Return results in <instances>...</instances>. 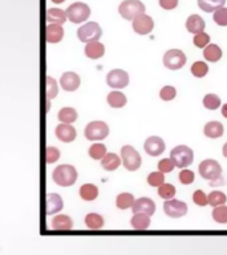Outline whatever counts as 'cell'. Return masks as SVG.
<instances>
[{
    "label": "cell",
    "mask_w": 227,
    "mask_h": 255,
    "mask_svg": "<svg viewBox=\"0 0 227 255\" xmlns=\"http://www.w3.org/2000/svg\"><path fill=\"white\" fill-rule=\"evenodd\" d=\"M65 13H67V19H69V21H72L73 24H80L87 21L88 17L91 16V8L88 4L76 1L67 8Z\"/></svg>",
    "instance_id": "4"
},
{
    "label": "cell",
    "mask_w": 227,
    "mask_h": 255,
    "mask_svg": "<svg viewBox=\"0 0 227 255\" xmlns=\"http://www.w3.org/2000/svg\"><path fill=\"white\" fill-rule=\"evenodd\" d=\"M193 43H194L195 47L205 48L210 44V36L207 35L206 32H199V33L194 35Z\"/></svg>",
    "instance_id": "42"
},
{
    "label": "cell",
    "mask_w": 227,
    "mask_h": 255,
    "mask_svg": "<svg viewBox=\"0 0 227 255\" xmlns=\"http://www.w3.org/2000/svg\"><path fill=\"white\" fill-rule=\"evenodd\" d=\"M150 223V217L146 214H133L130 219V225L134 230H147Z\"/></svg>",
    "instance_id": "28"
},
{
    "label": "cell",
    "mask_w": 227,
    "mask_h": 255,
    "mask_svg": "<svg viewBox=\"0 0 227 255\" xmlns=\"http://www.w3.org/2000/svg\"><path fill=\"white\" fill-rule=\"evenodd\" d=\"M60 158V150L56 146H48L45 150V159L47 163H53Z\"/></svg>",
    "instance_id": "46"
},
{
    "label": "cell",
    "mask_w": 227,
    "mask_h": 255,
    "mask_svg": "<svg viewBox=\"0 0 227 255\" xmlns=\"http://www.w3.org/2000/svg\"><path fill=\"white\" fill-rule=\"evenodd\" d=\"M147 183L153 187H159L165 183V174L161 171H153L147 175Z\"/></svg>",
    "instance_id": "39"
},
{
    "label": "cell",
    "mask_w": 227,
    "mask_h": 255,
    "mask_svg": "<svg viewBox=\"0 0 227 255\" xmlns=\"http://www.w3.org/2000/svg\"><path fill=\"white\" fill-rule=\"evenodd\" d=\"M84 222H85V226L91 230H101L105 225V219L99 213H89L85 215Z\"/></svg>",
    "instance_id": "23"
},
{
    "label": "cell",
    "mask_w": 227,
    "mask_h": 255,
    "mask_svg": "<svg viewBox=\"0 0 227 255\" xmlns=\"http://www.w3.org/2000/svg\"><path fill=\"white\" fill-rule=\"evenodd\" d=\"M207 202H209V205L213 207L222 206V205H226L227 197L223 191H219V190L211 191L210 194L207 195Z\"/></svg>",
    "instance_id": "33"
},
{
    "label": "cell",
    "mask_w": 227,
    "mask_h": 255,
    "mask_svg": "<svg viewBox=\"0 0 227 255\" xmlns=\"http://www.w3.org/2000/svg\"><path fill=\"white\" fill-rule=\"evenodd\" d=\"M222 151H223V155H225V157L227 158V142L223 145V150Z\"/></svg>",
    "instance_id": "50"
},
{
    "label": "cell",
    "mask_w": 227,
    "mask_h": 255,
    "mask_svg": "<svg viewBox=\"0 0 227 255\" xmlns=\"http://www.w3.org/2000/svg\"><path fill=\"white\" fill-rule=\"evenodd\" d=\"M222 116L223 117H225V119H227V104H225V105H223L222 107Z\"/></svg>",
    "instance_id": "49"
},
{
    "label": "cell",
    "mask_w": 227,
    "mask_h": 255,
    "mask_svg": "<svg viewBox=\"0 0 227 255\" xmlns=\"http://www.w3.org/2000/svg\"><path fill=\"white\" fill-rule=\"evenodd\" d=\"M109 134V127L104 121H92L85 127L84 135L89 141H101Z\"/></svg>",
    "instance_id": "8"
},
{
    "label": "cell",
    "mask_w": 227,
    "mask_h": 255,
    "mask_svg": "<svg viewBox=\"0 0 227 255\" xmlns=\"http://www.w3.org/2000/svg\"><path fill=\"white\" fill-rule=\"evenodd\" d=\"M187 210H189V207H187L186 202L179 201V199L171 198L165 201V203H163V211L170 218H181V217H185L187 214Z\"/></svg>",
    "instance_id": "10"
},
{
    "label": "cell",
    "mask_w": 227,
    "mask_h": 255,
    "mask_svg": "<svg viewBox=\"0 0 227 255\" xmlns=\"http://www.w3.org/2000/svg\"><path fill=\"white\" fill-rule=\"evenodd\" d=\"M199 174L207 181H217L222 177V166L215 159H205L199 163Z\"/></svg>",
    "instance_id": "7"
},
{
    "label": "cell",
    "mask_w": 227,
    "mask_h": 255,
    "mask_svg": "<svg viewBox=\"0 0 227 255\" xmlns=\"http://www.w3.org/2000/svg\"><path fill=\"white\" fill-rule=\"evenodd\" d=\"M159 5L166 11H171L178 5V0H159Z\"/></svg>",
    "instance_id": "48"
},
{
    "label": "cell",
    "mask_w": 227,
    "mask_h": 255,
    "mask_svg": "<svg viewBox=\"0 0 227 255\" xmlns=\"http://www.w3.org/2000/svg\"><path fill=\"white\" fill-rule=\"evenodd\" d=\"M80 197L85 202H92L99 197V187L93 183H84L83 186L80 187Z\"/></svg>",
    "instance_id": "24"
},
{
    "label": "cell",
    "mask_w": 227,
    "mask_h": 255,
    "mask_svg": "<svg viewBox=\"0 0 227 255\" xmlns=\"http://www.w3.org/2000/svg\"><path fill=\"white\" fill-rule=\"evenodd\" d=\"M51 227L53 230L57 231H67L73 229V221L69 215L67 214H57L53 217L51 222Z\"/></svg>",
    "instance_id": "17"
},
{
    "label": "cell",
    "mask_w": 227,
    "mask_h": 255,
    "mask_svg": "<svg viewBox=\"0 0 227 255\" xmlns=\"http://www.w3.org/2000/svg\"><path fill=\"white\" fill-rule=\"evenodd\" d=\"M174 167H175L174 162H173L170 158H163L158 162V171H161V173H163V174L173 171L174 170Z\"/></svg>",
    "instance_id": "47"
},
{
    "label": "cell",
    "mask_w": 227,
    "mask_h": 255,
    "mask_svg": "<svg viewBox=\"0 0 227 255\" xmlns=\"http://www.w3.org/2000/svg\"><path fill=\"white\" fill-rule=\"evenodd\" d=\"M170 159L179 169H186L194 162V151L186 145H178L170 151Z\"/></svg>",
    "instance_id": "2"
},
{
    "label": "cell",
    "mask_w": 227,
    "mask_h": 255,
    "mask_svg": "<svg viewBox=\"0 0 227 255\" xmlns=\"http://www.w3.org/2000/svg\"><path fill=\"white\" fill-rule=\"evenodd\" d=\"M107 84L115 91L123 89L129 85V75L122 69H113L107 75Z\"/></svg>",
    "instance_id": "11"
},
{
    "label": "cell",
    "mask_w": 227,
    "mask_h": 255,
    "mask_svg": "<svg viewBox=\"0 0 227 255\" xmlns=\"http://www.w3.org/2000/svg\"><path fill=\"white\" fill-rule=\"evenodd\" d=\"M57 119H59L63 124L75 123L76 120H77V112H76L75 108L65 107L63 108V109H60L59 115H57Z\"/></svg>",
    "instance_id": "31"
},
{
    "label": "cell",
    "mask_w": 227,
    "mask_h": 255,
    "mask_svg": "<svg viewBox=\"0 0 227 255\" xmlns=\"http://www.w3.org/2000/svg\"><path fill=\"white\" fill-rule=\"evenodd\" d=\"M51 1H53V3H56V4H61V3H64L65 0H51Z\"/></svg>",
    "instance_id": "51"
},
{
    "label": "cell",
    "mask_w": 227,
    "mask_h": 255,
    "mask_svg": "<svg viewBox=\"0 0 227 255\" xmlns=\"http://www.w3.org/2000/svg\"><path fill=\"white\" fill-rule=\"evenodd\" d=\"M205 27H206V23L205 20L201 17L199 15H190L186 20V29L190 33H199V32L205 31Z\"/></svg>",
    "instance_id": "21"
},
{
    "label": "cell",
    "mask_w": 227,
    "mask_h": 255,
    "mask_svg": "<svg viewBox=\"0 0 227 255\" xmlns=\"http://www.w3.org/2000/svg\"><path fill=\"white\" fill-rule=\"evenodd\" d=\"M175 193H177V189H175L174 185H171V183L165 182L158 187V195L162 199H165V201L174 198Z\"/></svg>",
    "instance_id": "34"
},
{
    "label": "cell",
    "mask_w": 227,
    "mask_h": 255,
    "mask_svg": "<svg viewBox=\"0 0 227 255\" xmlns=\"http://www.w3.org/2000/svg\"><path fill=\"white\" fill-rule=\"evenodd\" d=\"M155 203L153 199L147 198V197H141V198L135 199L133 206H131V210L134 214H146L149 217L155 213Z\"/></svg>",
    "instance_id": "14"
},
{
    "label": "cell",
    "mask_w": 227,
    "mask_h": 255,
    "mask_svg": "<svg viewBox=\"0 0 227 255\" xmlns=\"http://www.w3.org/2000/svg\"><path fill=\"white\" fill-rule=\"evenodd\" d=\"M222 49L217 44H209L207 47L203 48V57L210 61V63H217L222 59Z\"/></svg>",
    "instance_id": "26"
},
{
    "label": "cell",
    "mask_w": 227,
    "mask_h": 255,
    "mask_svg": "<svg viewBox=\"0 0 227 255\" xmlns=\"http://www.w3.org/2000/svg\"><path fill=\"white\" fill-rule=\"evenodd\" d=\"M203 107L209 111H215L221 107V99L214 93H209L203 97Z\"/></svg>",
    "instance_id": "36"
},
{
    "label": "cell",
    "mask_w": 227,
    "mask_h": 255,
    "mask_svg": "<svg viewBox=\"0 0 227 255\" xmlns=\"http://www.w3.org/2000/svg\"><path fill=\"white\" fill-rule=\"evenodd\" d=\"M133 21V31L138 35H149L153 28H154V21L151 19L150 16L146 13H141L135 19L131 20Z\"/></svg>",
    "instance_id": "12"
},
{
    "label": "cell",
    "mask_w": 227,
    "mask_h": 255,
    "mask_svg": "<svg viewBox=\"0 0 227 255\" xmlns=\"http://www.w3.org/2000/svg\"><path fill=\"white\" fill-rule=\"evenodd\" d=\"M226 0H198V7L205 12H214L225 7Z\"/></svg>",
    "instance_id": "32"
},
{
    "label": "cell",
    "mask_w": 227,
    "mask_h": 255,
    "mask_svg": "<svg viewBox=\"0 0 227 255\" xmlns=\"http://www.w3.org/2000/svg\"><path fill=\"white\" fill-rule=\"evenodd\" d=\"M47 21L48 24L63 25L67 21V13L60 8H49L47 11Z\"/></svg>",
    "instance_id": "25"
},
{
    "label": "cell",
    "mask_w": 227,
    "mask_h": 255,
    "mask_svg": "<svg viewBox=\"0 0 227 255\" xmlns=\"http://www.w3.org/2000/svg\"><path fill=\"white\" fill-rule=\"evenodd\" d=\"M145 4L141 0H123L119 4L118 12L123 19L133 20L141 13H145Z\"/></svg>",
    "instance_id": "6"
},
{
    "label": "cell",
    "mask_w": 227,
    "mask_h": 255,
    "mask_svg": "<svg viewBox=\"0 0 227 255\" xmlns=\"http://www.w3.org/2000/svg\"><path fill=\"white\" fill-rule=\"evenodd\" d=\"M193 202H194L197 206H207L209 202H207L206 193L202 190H195L194 194H193Z\"/></svg>",
    "instance_id": "45"
},
{
    "label": "cell",
    "mask_w": 227,
    "mask_h": 255,
    "mask_svg": "<svg viewBox=\"0 0 227 255\" xmlns=\"http://www.w3.org/2000/svg\"><path fill=\"white\" fill-rule=\"evenodd\" d=\"M63 198H61L59 194H56V193H49V194L47 195V207H45V210H47L48 215H53L56 214V213H60V211L63 210Z\"/></svg>",
    "instance_id": "18"
},
{
    "label": "cell",
    "mask_w": 227,
    "mask_h": 255,
    "mask_svg": "<svg viewBox=\"0 0 227 255\" xmlns=\"http://www.w3.org/2000/svg\"><path fill=\"white\" fill-rule=\"evenodd\" d=\"M85 56L89 57V59H100V57H103L105 55V47H104L103 43H100V41H91V43H87L85 45Z\"/></svg>",
    "instance_id": "20"
},
{
    "label": "cell",
    "mask_w": 227,
    "mask_h": 255,
    "mask_svg": "<svg viewBox=\"0 0 227 255\" xmlns=\"http://www.w3.org/2000/svg\"><path fill=\"white\" fill-rule=\"evenodd\" d=\"M80 83H81V80L76 72H65L60 77V85L67 92H75L76 89H79Z\"/></svg>",
    "instance_id": "15"
},
{
    "label": "cell",
    "mask_w": 227,
    "mask_h": 255,
    "mask_svg": "<svg viewBox=\"0 0 227 255\" xmlns=\"http://www.w3.org/2000/svg\"><path fill=\"white\" fill-rule=\"evenodd\" d=\"M121 161H122L125 169L129 171L138 170L141 167V163H142L141 154L131 145L122 146V149H121Z\"/></svg>",
    "instance_id": "3"
},
{
    "label": "cell",
    "mask_w": 227,
    "mask_h": 255,
    "mask_svg": "<svg viewBox=\"0 0 227 255\" xmlns=\"http://www.w3.org/2000/svg\"><path fill=\"white\" fill-rule=\"evenodd\" d=\"M64 37V29L63 25H57V24H48L47 29H45V39L49 44H57L60 43Z\"/></svg>",
    "instance_id": "19"
},
{
    "label": "cell",
    "mask_w": 227,
    "mask_h": 255,
    "mask_svg": "<svg viewBox=\"0 0 227 255\" xmlns=\"http://www.w3.org/2000/svg\"><path fill=\"white\" fill-rule=\"evenodd\" d=\"M89 157L93 159H103L107 154V146L104 143H93L91 147H89Z\"/></svg>",
    "instance_id": "35"
},
{
    "label": "cell",
    "mask_w": 227,
    "mask_h": 255,
    "mask_svg": "<svg viewBox=\"0 0 227 255\" xmlns=\"http://www.w3.org/2000/svg\"><path fill=\"white\" fill-rule=\"evenodd\" d=\"M107 101L112 108H122V107H125L127 103L126 96L123 95L122 92H119V91L111 92V93L108 95Z\"/></svg>",
    "instance_id": "29"
},
{
    "label": "cell",
    "mask_w": 227,
    "mask_h": 255,
    "mask_svg": "<svg viewBox=\"0 0 227 255\" xmlns=\"http://www.w3.org/2000/svg\"><path fill=\"white\" fill-rule=\"evenodd\" d=\"M175 96H177V89L171 85H166L159 91V97L163 101H171V100L175 99Z\"/></svg>",
    "instance_id": "43"
},
{
    "label": "cell",
    "mask_w": 227,
    "mask_h": 255,
    "mask_svg": "<svg viewBox=\"0 0 227 255\" xmlns=\"http://www.w3.org/2000/svg\"><path fill=\"white\" fill-rule=\"evenodd\" d=\"M186 55L181 49H169L163 56V65L170 71H178L186 64Z\"/></svg>",
    "instance_id": "9"
},
{
    "label": "cell",
    "mask_w": 227,
    "mask_h": 255,
    "mask_svg": "<svg viewBox=\"0 0 227 255\" xmlns=\"http://www.w3.org/2000/svg\"><path fill=\"white\" fill-rule=\"evenodd\" d=\"M47 96H48V101L52 99H55L57 93H59V87H57V83L56 80L51 76H47Z\"/></svg>",
    "instance_id": "41"
},
{
    "label": "cell",
    "mask_w": 227,
    "mask_h": 255,
    "mask_svg": "<svg viewBox=\"0 0 227 255\" xmlns=\"http://www.w3.org/2000/svg\"><path fill=\"white\" fill-rule=\"evenodd\" d=\"M190 71L193 73V76L198 77V79H202V77H205L209 73V65L205 61H195L191 65Z\"/></svg>",
    "instance_id": "37"
},
{
    "label": "cell",
    "mask_w": 227,
    "mask_h": 255,
    "mask_svg": "<svg viewBox=\"0 0 227 255\" xmlns=\"http://www.w3.org/2000/svg\"><path fill=\"white\" fill-rule=\"evenodd\" d=\"M213 20L215 23L221 25V27H226L227 25V8L222 7L218 8L217 11H214V15H213Z\"/></svg>",
    "instance_id": "40"
},
{
    "label": "cell",
    "mask_w": 227,
    "mask_h": 255,
    "mask_svg": "<svg viewBox=\"0 0 227 255\" xmlns=\"http://www.w3.org/2000/svg\"><path fill=\"white\" fill-rule=\"evenodd\" d=\"M55 134L61 142H72L77 137V131H76V129L72 127L71 124L61 123L59 127H56Z\"/></svg>",
    "instance_id": "16"
},
{
    "label": "cell",
    "mask_w": 227,
    "mask_h": 255,
    "mask_svg": "<svg viewBox=\"0 0 227 255\" xmlns=\"http://www.w3.org/2000/svg\"><path fill=\"white\" fill-rule=\"evenodd\" d=\"M134 201V197L130 193H121L115 198V206L118 207L119 210H126V209H131Z\"/></svg>",
    "instance_id": "30"
},
{
    "label": "cell",
    "mask_w": 227,
    "mask_h": 255,
    "mask_svg": "<svg viewBox=\"0 0 227 255\" xmlns=\"http://www.w3.org/2000/svg\"><path fill=\"white\" fill-rule=\"evenodd\" d=\"M178 178L182 185H191V183L194 182L195 174H194V171L183 169V170H181V173H179Z\"/></svg>",
    "instance_id": "44"
},
{
    "label": "cell",
    "mask_w": 227,
    "mask_h": 255,
    "mask_svg": "<svg viewBox=\"0 0 227 255\" xmlns=\"http://www.w3.org/2000/svg\"><path fill=\"white\" fill-rule=\"evenodd\" d=\"M77 177H79L77 170L72 165H59L52 173V178H53L56 185L63 187L75 185V182L77 181Z\"/></svg>",
    "instance_id": "1"
},
{
    "label": "cell",
    "mask_w": 227,
    "mask_h": 255,
    "mask_svg": "<svg viewBox=\"0 0 227 255\" xmlns=\"http://www.w3.org/2000/svg\"><path fill=\"white\" fill-rule=\"evenodd\" d=\"M101 36H103V29L96 21H88L77 29V37L83 43L99 41Z\"/></svg>",
    "instance_id": "5"
},
{
    "label": "cell",
    "mask_w": 227,
    "mask_h": 255,
    "mask_svg": "<svg viewBox=\"0 0 227 255\" xmlns=\"http://www.w3.org/2000/svg\"><path fill=\"white\" fill-rule=\"evenodd\" d=\"M213 219H214L217 223L226 225L227 223V206L226 205L217 206L213 209Z\"/></svg>",
    "instance_id": "38"
},
{
    "label": "cell",
    "mask_w": 227,
    "mask_h": 255,
    "mask_svg": "<svg viewBox=\"0 0 227 255\" xmlns=\"http://www.w3.org/2000/svg\"><path fill=\"white\" fill-rule=\"evenodd\" d=\"M121 162H122V161H121V157H119V155H117L115 153H107L105 157L101 159V166H103L105 170L113 171L121 165Z\"/></svg>",
    "instance_id": "27"
},
{
    "label": "cell",
    "mask_w": 227,
    "mask_h": 255,
    "mask_svg": "<svg viewBox=\"0 0 227 255\" xmlns=\"http://www.w3.org/2000/svg\"><path fill=\"white\" fill-rule=\"evenodd\" d=\"M203 133L209 138H219L225 133V129H223L222 123H219V121H210V123H207L205 125V128H203Z\"/></svg>",
    "instance_id": "22"
},
{
    "label": "cell",
    "mask_w": 227,
    "mask_h": 255,
    "mask_svg": "<svg viewBox=\"0 0 227 255\" xmlns=\"http://www.w3.org/2000/svg\"><path fill=\"white\" fill-rule=\"evenodd\" d=\"M143 149L151 157H158V155H161L165 151L166 145H165V141L161 137L151 135V137L146 138V141L143 143Z\"/></svg>",
    "instance_id": "13"
}]
</instances>
